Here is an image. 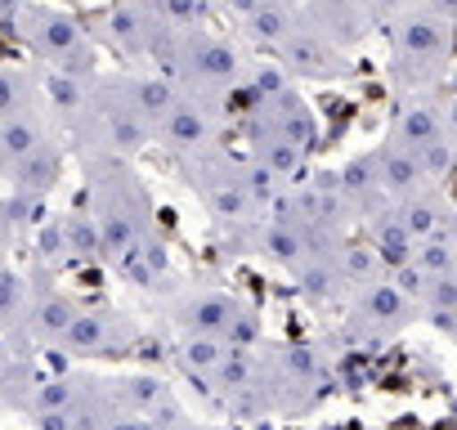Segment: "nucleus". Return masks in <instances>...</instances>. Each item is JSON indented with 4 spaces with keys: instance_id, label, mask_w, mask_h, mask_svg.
<instances>
[{
    "instance_id": "obj_12",
    "label": "nucleus",
    "mask_w": 457,
    "mask_h": 430,
    "mask_svg": "<svg viewBox=\"0 0 457 430\" xmlns=\"http://www.w3.org/2000/svg\"><path fill=\"white\" fill-rule=\"evenodd\" d=\"M261 112H265V121L274 126V130H283L296 148H314L319 144V117H314V108L305 103V95L296 90V86H283L278 95H270V99H252Z\"/></svg>"
},
{
    "instance_id": "obj_14",
    "label": "nucleus",
    "mask_w": 457,
    "mask_h": 430,
    "mask_svg": "<svg viewBox=\"0 0 457 430\" xmlns=\"http://www.w3.org/2000/svg\"><path fill=\"white\" fill-rule=\"evenodd\" d=\"M377 175H381V188H386L395 202H399V197H412V193H421V188L430 184V175H426L417 148H408V144H399V139H386V144L377 148Z\"/></svg>"
},
{
    "instance_id": "obj_15",
    "label": "nucleus",
    "mask_w": 457,
    "mask_h": 430,
    "mask_svg": "<svg viewBox=\"0 0 457 430\" xmlns=\"http://www.w3.org/2000/svg\"><path fill=\"white\" fill-rule=\"evenodd\" d=\"M301 23V10L296 5H283V0H261V5L243 19V37L256 41V45H270L278 50Z\"/></svg>"
},
{
    "instance_id": "obj_31",
    "label": "nucleus",
    "mask_w": 457,
    "mask_h": 430,
    "mask_svg": "<svg viewBox=\"0 0 457 430\" xmlns=\"http://www.w3.org/2000/svg\"><path fill=\"white\" fill-rule=\"evenodd\" d=\"M139 10H148V14H157V19H166V0H135Z\"/></svg>"
},
{
    "instance_id": "obj_27",
    "label": "nucleus",
    "mask_w": 457,
    "mask_h": 430,
    "mask_svg": "<svg viewBox=\"0 0 457 430\" xmlns=\"http://www.w3.org/2000/svg\"><path fill=\"white\" fill-rule=\"evenodd\" d=\"M417 157H421V166H426L430 179L448 175V166H453V144H448V135H439V139H430L426 148H417Z\"/></svg>"
},
{
    "instance_id": "obj_20",
    "label": "nucleus",
    "mask_w": 457,
    "mask_h": 430,
    "mask_svg": "<svg viewBox=\"0 0 457 430\" xmlns=\"http://www.w3.org/2000/svg\"><path fill=\"white\" fill-rule=\"evenodd\" d=\"M46 103L41 95V72L28 63H0V117H10L19 108Z\"/></svg>"
},
{
    "instance_id": "obj_34",
    "label": "nucleus",
    "mask_w": 457,
    "mask_h": 430,
    "mask_svg": "<svg viewBox=\"0 0 457 430\" xmlns=\"http://www.w3.org/2000/svg\"><path fill=\"white\" fill-rule=\"evenodd\" d=\"M453 278H457V269H453Z\"/></svg>"
},
{
    "instance_id": "obj_33",
    "label": "nucleus",
    "mask_w": 457,
    "mask_h": 430,
    "mask_svg": "<svg viewBox=\"0 0 457 430\" xmlns=\"http://www.w3.org/2000/svg\"><path fill=\"white\" fill-rule=\"evenodd\" d=\"M0 175H5V153H0Z\"/></svg>"
},
{
    "instance_id": "obj_25",
    "label": "nucleus",
    "mask_w": 457,
    "mask_h": 430,
    "mask_svg": "<svg viewBox=\"0 0 457 430\" xmlns=\"http://www.w3.org/2000/svg\"><path fill=\"white\" fill-rule=\"evenodd\" d=\"M377 269H381V256H377V247L368 243V247H341L337 252V274H341V283H377Z\"/></svg>"
},
{
    "instance_id": "obj_3",
    "label": "nucleus",
    "mask_w": 457,
    "mask_h": 430,
    "mask_svg": "<svg viewBox=\"0 0 457 430\" xmlns=\"http://www.w3.org/2000/svg\"><path fill=\"white\" fill-rule=\"evenodd\" d=\"M453 50V23L435 10H421V5H408L395 14L390 23V72H395V86H421V81H435L444 59Z\"/></svg>"
},
{
    "instance_id": "obj_29",
    "label": "nucleus",
    "mask_w": 457,
    "mask_h": 430,
    "mask_svg": "<svg viewBox=\"0 0 457 430\" xmlns=\"http://www.w3.org/2000/svg\"><path fill=\"white\" fill-rule=\"evenodd\" d=\"M104 430H148V421H144L139 412H130V408H117V412L104 421Z\"/></svg>"
},
{
    "instance_id": "obj_24",
    "label": "nucleus",
    "mask_w": 457,
    "mask_h": 430,
    "mask_svg": "<svg viewBox=\"0 0 457 430\" xmlns=\"http://www.w3.org/2000/svg\"><path fill=\"white\" fill-rule=\"evenodd\" d=\"M228 350H234V345H228V341H220V336H197V332H184V341H179V368L184 372H193V376H211L215 368H220V359L228 354Z\"/></svg>"
},
{
    "instance_id": "obj_2",
    "label": "nucleus",
    "mask_w": 457,
    "mask_h": 430,
    "mask_svg": "<svg viewBox=\"0 0 457 430\" xmlns=\"http://www.w3.org/2000/svg\"><path fill=\"white\" fill-rule=\"evenodd\" d=\"M10 28L41 72H68L77 81H95V37L72 10L46 5V0H23Z\"/></svg>"
},
{
    "instance_id": "obj_26",
    "label": "nucleus",
    "mask_w": 457,
    "mask_h": 430,
    "mask_svg": "<svg viewBox=\"0 0 457 430\" xmlns=\"http://www.w3.org/2000/svg\"><path fill=\"white\" fill-rule=\"evenodd\" d=\"M211 10H215L211 0H166V23H175L179 32L206 28V14H211Z\"/></svg>"
},
{
    "instance_id": "obj_4",
    "label": "nucleus",
    "mask_w": 457,
    "mask_h": 430,
    "mask_svg": "<svg viewBox=\"0 0 457 430\" xmlns=\"http://www.w3.org/2000/svg\"><path fill=\"white\" fill-rule=\"evenodd\" d=\"M247 54L234 37H220L206 28H188L184 32V63H179V90L197 95V99H220L234 95L247 81Z\"/></svg>"
},
{
    "instance_id": "obj_17",
    "label": "nucleus",
    "mask_w": 457,
    "mask_h": 430,
    "mask_svg": "<svg viewBox=\"0 0 457 430\" xmlns=\"http://www.w3.org/2000/svg\"><path fill=\"white\" fill-rule=\"evenodd\" d=\"M59 225H63V256H68V265H95V260H104V243H99V225H95V215H90V206L81 202V206H72V211H63L59 215Z\"/></svg>"
},
{
    "instance_id": "obj_22",
    "label": "nucleus",
    "mask_w": 457,
    "mask_h": 430,
    "mask_svg": "<svg viewBox=\"0 0 457 430\" xmlns=\"http://www.w3.org/2000/svg\"><path fill=\"white\" fill-rule=\"evenodd\" d=\"M292 269H296V292H301L305 301H314V305L332 301V296H337V287H341L337 256H305V260H301V265H292Z\"/></svg>"
},
{
    "instance_id": "obj_10",
    "label": "nucleus",
    "mask_w": 457,
    "mask_h": 430,
    "mask_svg": "<svg viewBox=\"0 0 457 430\" xmlns=\"http://www.w3.org/2000/svg\"><path fill=\"white\" fill-rule=\"evenodd\" d=\"M243 314H247V305H243V301H234V296H224V292H193V296H184V301H179L175 323H179L184 332L228 341V332H234V323H238Z\"/></svg>"
},
{
    "instance_id": "obj_23",
    "label": "nucleus",
    "mask_w": 457,
    "mask_h": 430,
    "mask_svg": "<svg viewBox=\"0 0 457 430\" xmlns=\"http://www.w3.org/2000/svg\"><path fill=\"white\" fill-rule=\"evenodd\" d=\"M28 292H32V274L14 269L10 260H0V332H14L23 323Z\"/></svg>"
},
{
    "instance_id": "obj_11",
    "label": "nucleus",
    "mask_w": 457,
    "mask_h": 430,
    "mask_svg": "<svg viewBox=\"0 0 457 430\" xmlns=\"http://www.w3.org/2000/svg\"><path fill=\"white\" fill-rule=\"evenodd\" d=\"M0 179H5V188H10V193L50 197V193L59 188V179H63V135H59V139H50V144H41L37 153H28V157L10 161Z\"/></svg>"
},
{
    "instance_id": "obj_16",
    "label": "nucleus",
    "mask_w": 457,
    "mask_h": 430,
    "mask_svg": "<svg viewBox=\"0 0 457 430\" xmlns=\"http://www.w3.org/2000/svg\"><path fill=\"white\" fill-rule=\"evenodd\" d=\"M444 135V112L426 99H403L395 108V121H390V139L408 144V148H426L430 139Z\"/></svg>"
},
{
    "instance_id": "obj_32",
    "label": "nucleus",
    "mask_w": 457,
    "mask_h": 430,
    "mask_svg": "<svg viewBox=\"0 0 457 430\" xmlns=\"http://www.w3.org/2000/svg\"><path fill=\"white\" fill-rule=\"evenodd\" d=\"M10 359H14V350L5 345V336H0V381H5V372H10Z\"/></svg>"
},
{
    "instance_id": "obj_19",
    "label": "nucleus",
    "mask_w": 457,
    "mask_h": 430,
    "mask_svg": "<svg viewBox=\"0 0 457 430\" xmlns=\"http://www.w3.org/2000/svg\"><path fill=\"white\" fill-rule=\"evenodd\" d=\"M337 179H341V193H345V202L363 215L368 206H377L381 202V175H377V153H359V157H350L341 170H337Z\"/></svg>"
},
{
    "instance_id": "obj_9",
    "label": "nucleus",
    "mask_w": 457,
    "mask_h": 430,
    "mask_svg": "<svg viewBox=\"0 0 457 430\" xmlns=\"http://www.w3.org/2000/svg\"><path fill=\"white\" fill-rule=\"evenodd\" d=\"M126 318H117L112 310L104 305H81V314L72 318V327L63 332V341L46 354H59V359H99L108 350H121L126 341Z\"/></svg>"
},
{
    "instance_id": "obj_1",
    "label": "nucleus",
    "mask_w": 457,
    "mask_h": 430,
    "mask_svg": "<svg viewBox=\"0 0 457 430\" xmlns=\"http://www.w3.org/2000/svg\"><path fill=\"white\" fill-rule=\"evenodd\" d=\"M86 206L99 225V243H104V260L121 265L130 252H139L144 243H153V197L139 184V175L126 166V157L99 153L86 157Z\"/></svg>"
},
{
    "instance_id": "obj_8",
    "label": "nucleus",
    "mask_w": 457,
    "mask_h": 430,
    "mask_svg": "<svg viewBox=\"0 0 457 430\" xmlns=\"http://www.w3.org/2000/svg\"><path fill=\"white\" fill-rule=\"evenodd\" d=\"M274 54H278V68H283L287 77H305V81H337V77H345L341 50H337L323 32H314L305 19L296 23V32H292Z\"/></svg>"
},
{
    "instance_id": "obj_13",
    "label": "nucleus",
    "mask_w": 457,
    "mask_h": 430,
    "mask_svg": "<svg viewBox=\"0 0 457 430\" xmlns=\"http://www.w3.org/2000/svg\"><path fill=\"white\" fill-rule=\"evenodd\" d=\"M50 139H59V126L50 121L46 103L19 108V112H10V117H0V153H5V166L19 161V157H28V153H37V148L50 144Z\"/></svg>"
},
{
    "instance_id": "obj_21",
    "label": "nucleus",
    "mask_w": 457,
    "mask_h": 430,
    "mask_svg": "<svg viewBox=\"0 0 457 430\" xmlns=\"http://www.w3.org/2000/svg\"><path fill=\"white\" fill-rule=\"evenodd\" d=\"M399 220H403V229H408L412 243H417V238H435V234L448 225V206H444L430 188H421V193H412V197H399Z\"/></svg>"
},
{
    "instance_id": "obj_30",
    "label": "nucleus",
    "mask_w": 457,
    "mask_h": 430,
    "mask_svg": "<svg viewBox=\"0 0 457 430\" xmlns=\"http://www.w3.org/2000/svg\"><path fill=\"white\" fill-rule=\"evenodd\" d=\"M19 5H23V0H0V28H10V23H14Z\"/></svg>"
},
{
    "instance_id": "obj_6",
    "label": "nucleus",
    "mask_w": 457,
    "mask_h": 430,
    "mask_svg": "<svg viewBox=\"0 0 457 430\" xmlns=\"http://www.w3.org/2000/svg\"><path fill=\"white\" fill-rule=\"evenodd\" d=\"M90 103H95V139H99V153L139 157V153L157 139V126L130 103L121 72H104V77L95 72V81H90Z\"/></svg>"
},
{
    "instance_id": "obj_5",
    "label": "nucleus",
    "mask_w": 457,
    "mask_h": 430,
    "mask_svg": "<svg viewBox=\"0 0 457 430\" xmlns=\"http://www.w3.org/2000/svg\"><path fill=\"white\" fill-rule=\"evenodd\" d=\"M184 170H188V184L197 188V197L206 202V211L215 215L220 225H247V220H256L261 202H256V193L247 184V166L243 161H234L220 148H206V153L188 157Z\"/></svg>"
},
{
    "instance_id": "obj_28",
    "label": "nucleus",
    "mask_w": 457,
    "mask_h": 430,
    "mask_svg": "<svg viewBox=\"0 0 457 430\" xmlns=\"http://www.w3.org/2000/svg\"><path fill=\"white\" fill-rule=\"evenodd\" d=\"M19 238H23V234H19V225H14V215H10V202L0 197V260H10V252H14Z\"/></svg>"
},
{
    "instance_id": "obj_7",
    "label": "nucleus",
    "mask_w": 457,
    "mask_h": 430,
    "mask_svg": "<svg viewBox=\"0 0 457 430\" xmlns=\"http://www.w3.org/2000/svg\"><path fill=\"white\" fill-rule=\"evenodd\" d=\"M215 130H220V126H215L211 103L197 99V95H184V90H179V99L166 108V117L157 121V139H162V148L175 153L179 161H188V157L215 148Z\"/></svg>"
},
{
    "instance_id": "obj_18",
    "label": "nucleus",
    "mask_w": 457,
    "mask_h": 430,
    "mask_svg": "<svg viewBox=\"0 0 457 430\" xmlns=\"http://www.w3.org/2000/svg\"><path fill=\"white\" fill-rule=\"evenodd\" d=\"M121 81H126V95H130V103L157 126L162 117H166V108L179 99V86L170 81V77H162V72H121Z\"/></svg>"
}]
</instances>
